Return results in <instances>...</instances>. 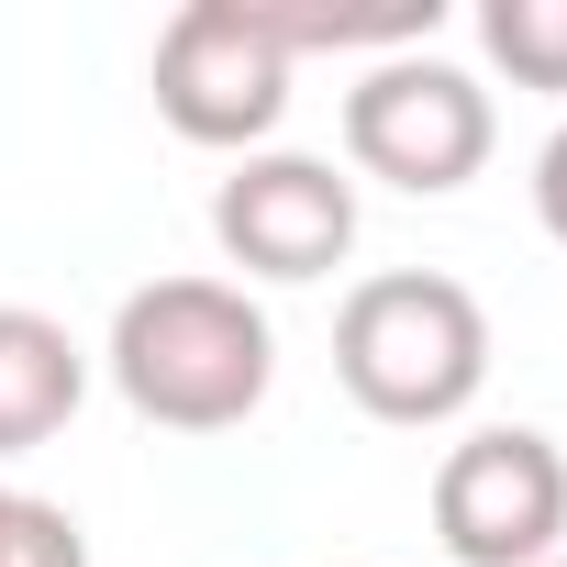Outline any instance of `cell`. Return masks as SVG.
<instances>
[{
  "instance_id": "obj_1",
  "label": "cell",
  "mask_w": 567,
  "mask_h": 567,
  "mask_svg": "<svg viewBox=\"0 0 567 567\" xmlns=\"http://www.w3.org/2000/svg\"><path fill=\"white\" fill-rule=\"evenodd\" d=\"M112 390L167 423V434H234L267 379H278V334L267 312L234 290V278H145V290L112 312V346H101Z\"/></svg>"
},
{
  "instance_id": "obj_2",
  "label": "cell",
  "mask_w": 567,
  "mask_h": 567,
  "mask_svg": "<svg viewBox=\"0 0 567 567\" xmlns=\"http://www.w3.org/2000/svg\"><path fill=\"white\" fill-rule=\"evenodd\" d=\"M334 379L368 423H456L478 390H489V312L467 278L445 267H379L346 290L334 312Z\"/></svg>"
},
{
  "instance_id": "obj_3",
  "label": "cell",
  "mask_w": 567,
  "mask_h": 567,
  "mask_svg": "<svg viewBox=\"0 0 567 567\" xmlns=\"http://www.w3.org/2000/svg\"><path fill=\"white\" fill-rule=\"evenodd\" d=\"M489 145H501L489 90H478L467 68H445L434 45H423V56H379V68L346 90V156H357V178H379V189L445 200V189H467V178L489 167Z\"/></svg>"
},
{
  "instance_id": "obj_4",
  "label": "cell",
  "mask_w": 567,
  "mask_h": 567,
  "mask_svg": "<svg viewBox=\"0 0 567 567\" xmlns=\"http://www.w3.org/2000/svg\"><path fill=\"white\" fill-rule=\"evenodd\" d=\"M290 45L256 23V0H189V12L156 34V112L178 145L245 156L290 123Z\"/></svg>"
},
{
  "instance_id": "obj_5",
  "label": "cell",
  "mask_w": 567,
  "mask_h": 567,
  "mask_svg": "<svg viewBox=\"0 0 567 567\" xmlns=\"http://www.w3.org/2000/svg\"><path fill=\"white\" fill-rule=\"evenodd\" d=\"M434 545L456 567H545L567 556V456L534 423H478L434 467Z\"/></svg>"
},
{
  "instance_id": "obj_6",
  "label": "cell",
  "mask_w": 567,
  "mask_h": 567,
  "mask_svg": "<svg viewBox=\"0 0 567 567\" xmlns=\"http://www.w3.org/2000/svg\"><path fill=\"white\" fill-rule=\"evenodd\" d=\"M212 245L245 267V278H334L357 256V178H334L323 156H245L223 189H212Z\"/></svg>"
},
{
  "instance_id": "obj_7",
  "label": "cell",
  "mask_w": 567,
  "mask_h": 567,
  "mask_svg": "<svg viewBox=\"0 0 567 567\" xmlns=\"http://www.w3.org/2000/svg\"><path fill=\"white\" fill-rule=\"evenodd\" d=\"M90 401V357L56 312L0 301V456H34L68 434V412Z\"/></svg>"
},
{
  "instance_id": "obj_8",
  "label": "cell",
  "mask_w": 567,
  "mask_h": 567,
  "mask_svg": "<svg viewBox=\"0 0 567 567\" xmlns=\"http://www.w3.org/2000/svg\"><path fill=\"white\" fill-rule=\"evenodd\" d=\"M478 45L512 90H567V0H478Z\"/></svg>"
},
{
  "instance_id": "obj_9",
  "label": "cell",
  "mask_w": 567,
  "mask_h": 567,
  "mask_svg": "<svg viewBox=\"0 0 567 567\" xmlns=\"http://www.w3.org/2000/svg\"><path fill=\"white\" fill-rule=\"evenodd\" d=\"M0 567H90V534L56 501H34V489L0 478Z\"/></svg>"
},
{
  "instance_id": "obj_10",
  "label": "cell",
  "mask_w": 567,
  "mask_h": 567,
  "mask_svg": "<svg viewBox=\"0 0 567 567\" xmlns=\"http://www.w3.org/2000/svg\"><path fill=\"white\" fill-rule=\"evenodd\" d=\"M534 223L567 245V123L545 134V156H534Z\"/></svg>"
},
{
  "instance_id": "obj_11",
  "label": "cell",
  "mask_w": 567,
  "mask_h": 567,
  "mask_svg": "<svg viewBox=\"0 0 567 567\" xmlns=\"http://www.w3.org/2000/svg\"><path fill=\"white\" fill-rule=\"evenodd\" d=\"M545 567H567V556H545Z\"/></svg>"
}]
</instances>
